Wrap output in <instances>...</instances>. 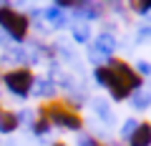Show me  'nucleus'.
Instances as JSON below:
<instances>
[{
    "label": "nucleus",
    "mask_w": 151,
    "mask_h": 146,
    "mask_svg": "<svg viewBox=\"0 0 151 146\" xmlns=\"http://www.w3.org/2000/svg\"><path fill=\"white\" fill-rule=\"evenodd\" d=\"M106 68H108V86L106 88L111 91V96L116 101H124V98H129L131 93H136L141 88V76L126 60L111 58L106 63Z\"/></svg>",
    "instance_id": "f257e3e1"
},
{
    "label": "nucleus",
    "mask_w": 151,
    "mask_h": 146,
    "mask_svg": "<svg viewBox=\"0 0 151 146\" xmlns=\"http://www.w3.org/2000/svg\"><path fill=\"white\" fill-rule=\"evenodd\" d=\"M38 114L45 116L50 124L60 126V129H68V131H78L83 126V119L78 116L76 108H70L68 103H60V101H48L38 108Z\"/></svg>",
    "instance_id": "f03ea898"
},
{
    "label": "nucleus",
    "mask_w": 151,
    "mask_h": 146,
    "mask_svg": "<svg viewBox=\"0 0 151 146\" xmlns=\"http://www.w3.org/2000/svg\"><path fill=\"white\" fill-rule=\"evenodd\" d=\"M0 28L5 30L8 38L13 40H25L28 35V18L18 13L15 8H8V3H0Z\"/></svg>",
    "instance_id": "7ed1b4c3"
},
{
    "label": "nucleus",
    "mask_w": 151,
    "mask_h": 146,
    "mask_svg": "<svg viewBox=\"0 0 151 146\" xmlns=\"http://www.w3.org/2000/svg\"><path fill=\"white\" fill-rule=\"evenodd\" d=\"M3 83L8 86L10 93L25 98L28 93L33 91V86H35V76H33L30 68H13V70H8L5 76H3Z\"/></svg>",
    "instance_id": "20e7f679"
},
{
    "label": "nucleus",
    "mask_w": 151,
    "mask_h": 146,
    "mask_svg": "<svg viewBox=\"0 0 151 146\" xmlns=\"http://www.w3.org/2000/svg\"><path fill=\"white\" fill-rule=\"evenodd\" d=\"M113 50H116V38L111 33H101V35H96V40L91 45V58L93 60H101V58L111 60Z\"/></svg>",
    "instance_id": "39448f33"
},
{
    "label": "nucleus",
    "mask_w": 151,
    "mask_h": 146,
    "mask_svg": "<svg viewBox=\"0 0 151 146\" xmlns=\"http://www.w3.org/2000/svg\"><path fill=\"white\" fill-rule=\"evenodd\" d=\"M129 144L131 146H151V124L149 121H141V124L136 126V131L131 134Z\"/></svg>",
    "instance_id": "423d86ee"
},
{
    "label": "nucleus",
    "mask_w": 151,
    "mask_h": 146,
    "mask_svg": "<svg viewBox=\"0 0 151 146\" xmlns=\"http://www.w3.org/2000/svg\"><path fill=\"white\" fill-rule=\"evenodd\" d=\"M55 83L50 81V78H35V86H33V91H35V96H40V98H50V96H55Z\"/></svg>",
    "instance_id": "0eeeda50"
},
{
    "label": "nucleus",
    "mask_w": 151,
    "mask_h": 146,
    "mask_svg": "<svg viewBox=\"0 0 151 146\" xmlns=\"http://www.w3.org/2000/svg\"><path fill=\"white\" fill-rule=\"evenodd\" d=\"M18 114L15 111H0V131L3 134H10V131L18 129Z\"/></svg>",
    "instance_id": "6e6552de"
},
{
    "label": "nucleus",
    "mask_w": 151,
    "mask_h": 146,
    "mask_svg": "<svg viewBox=\"0 0 151 146\" xmlns=\"http://www.w3.org/2000/svg\"><path fill=\"white\" fill-rule=\"evenodd\" d=\"M45 18H48V20H50V25H55V28H63V25H68V18H65V13L60 10L58 5L48 8V10H45Z\"/></svg>",
    "instance_id": "1a4fd4ad"
},
{
    "label": "nucleus",
    "mask_w": 151,
    "mask_h": 146,
    "mask_svg": "<svg viewBox=\"0 0 151 146\" xmlns=\"http://www.w3.org/2000/svg\"><path fill=\"white\" fill-rule=\"evenodd\" d=\"M134 108H149L151 106V93L149 91H144V88H139V91L134 93Z\"/></svg>",
    "instance_id": "9d476101"
},
{
    "label": "nucleus",
    "mask_w": 151,
    "mask_h": 146,
    "mask_svg": "<svg viewBox=\"0 0 151 146\" xmlns=\"http://www.w3.org/2000/svg\"><path fill=\"white\" fill-rule=\"evenodd\" d=\"M73 38L78 40V43H86V40L91 38V25H88V23H78V25H73Z\"/></svg>",
    "instance_id": "9b49d317"
},
{
    "label": "nucleus",
    "mask_w": 151,
    "mask_h": 146,
    "mask_svg": "<svg viewBox=\"0 0 151 146\" xmlns=\"http://www.w3.org/2000/svg\"><path fill=\"white\" fill-rule=\"evenodd\" d=\"M50 126H53V124H50V121L45 119V116H38V119L33 121V134L43 136V134H48V131H50Z\"/></svg>",
    "instance_id": "f8f14e48"
},
{
    "label": "nucleus",
    "mask_w": 151,
    "mask_h": 146,
    "mask_svg": "<svg viewBox=\"0 0 151 146\" xmlns=\"http://www.w3.org/2000/svg\"><path fill=\"white\" fill-rule=\"evenodd\" d=\"M93 78H96L101 86H108V68H106V65H96V70H93Z\"/></svg>",
    "instance_id": "ddd939ff"
},
{
    "label": "nucleus",
    "mask_w": 151,
    "mask_h": 146,
    "mask_svg": "<svg viewBox=\"0 0 151 146\" xmlns=\"http://www.w3.org/2000/svg\"><path fill=\"white\" fill-rule=\"evenodd\" d=\"M131 10L141 13V15H146V13L151 10V0H136V3H131Z\"/></svg>",
    "instance_id": "4468645a"
},
{
    "label": "nucleus",
    "mask_w": 151,
    "mask_h": 146,
    "mask_svg": "<svg viewBox=\"0 0 151 146\" xmlns=\"http://www.w3.org/2000/svg\"><path fill=\"white\" fill-rule=\"evenodd\" d=\"M93 108H96V114H98V116H103V119H111V111H108V103H106V101H96V106H93Z\"/></svg>",
    "instance_id": "2eb2a0df"
},
{
    "label": "nucleus",
    "mask_w": 151,
    "mask_h": 146,
    "mask_svg": "<svg viewBox=\"0 0 151 146\" xmlns=\"http://www.w3.org/2000/svg\"><path fill=\"white\" fill-rule=\"evenodd\" d=\"M136 73H139V76H149V73H151V63L139 60V63H136Z\"/></svg>",
    "instance_id": "dca6fc26"
},
{
    "label": "nucleus",
    "mask_w": 151,
    "mask_h": 146,
    "mask_svg": "<svg viewBox=\"0 0 151 146\" xmlns=\"http://www.w3.org/2000/svg\"><path fill=\"white\" fill-rule=\"evenodd\" d=\"M136 126H139L136 121H126V124H124V129H121V134H124V136H129V139H131V134L136 131Z\"/></svg>",
    "instance_id": "f3484780"
},
{
    "label": "nucleus",
    "mask_w": 151,
    "mask_h": 146,
    "mask_svg": "<svg viewBox=\"0 0 151 146\" xmlns=\"http://www.w3.org/2000/svg\"><path fill=\"white\" fill-rule=\"evenodd\" d=\"M78 146H101V144H98L96 139H81V144H78Z\"/></svg>",
    "instance_id": "a211bd4d"
},
{
    "label": "nucleus",
    "mask_w": 151,
    "mask_h": 146,
    "mask_svg": "<svg viewBox=\"0 0 151 146\" xmlns=\"http://www.w3.org/2000/svg\"><path fill=\"white\" fill-rule=\"evenodd\" d=\"M50 146H65V144H60V141H55V144H50Z\"/></svg>",
    "instance_id": "6ab92c4d"
},
{
    "label": "nucleus",
    "mask_w": 151,
    "mask_h": 146,
    "mask_svg": "<svg viewBox=\"0 0 151 146\" xmlns=\"http://www.w3.org/2000/svg\"><path fill=\"white\" fill-rule=\"evenodd\" d=\"M0 111H3V108H0Z\"/></svg>",
    "instance_id": "aec40b11"
}]
</instances>
